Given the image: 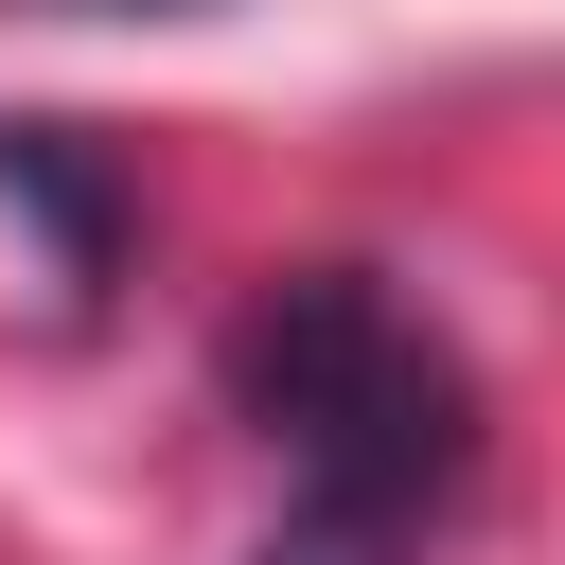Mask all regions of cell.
I'll return each mask as SVG.
<instances>
[{
    "label": "cell",
    "instance_id": "cell-1",
    "mask_svg": "<svg viewBox=\"0 0 565 565\" xmlns=\"http://www.w3.org/2000/svg\"><path fill=\"white\" fill-rule=\"evenodd\" d=\"M212 371H230V424L282 459L265 565H424L441 512L477 494V371L371 265H282Z\"/></svg>",
    "mask_w": 565,
    "mask_h": 565
},
{
    "label": "cell",
    "instance_id": "cell-2",
    "mask_svg": "<svg viewBox=\"0 0 565 565\" xmlns=\"http://www.w3.org/2000/svg\"><path fill=\"white\" fill-rule=\"evenodd\" d=\"M18 18H212V0H18Z\"/></svg>",
    "mask_w": 565,
    "mask_h": 565
}]
</instances>
